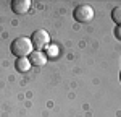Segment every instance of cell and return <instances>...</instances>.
I'll return each instance as SVG.
<instances>
[{"label": "cell", "mask_w": 121, "mask_h": 117, "mask_svg": "<svg viewBox=\"0 0 121 117\" xmlns=\"http://www.w3.org/2000/svg\"><path fill=\"white\" fill-rule=\"evenodd\" d=\"M31 42H32V47H36V50L48 47V42H50V36L48 33L44 29H37L36 33H32L31 36Z\"/></svg>", "instance_id": "3"}, {"label": "cell", "mask_w": 121, "mask_h": 117, "mask_svg": "<svg viewBox=\"0 0 121 117\" xmlns=\"http://www.w3.org/2000/svg\"><path fill=\"white\" fill-rule=\"evenodd\" d=\"M15 68H16V72H19V73H26V72H29V68H31V62H29V58L28 57L16 58V62H15Z\"/></svg>", "instance_id": "6"}, {"label": "cell", "mask_w": 121, "mask_h": 117, "mask_svg": "<svg viewBox=\"0 0 121 117\" xmlns=\"http://www.w3.org/2000/svg\"><path fill=\"white\" fill-rule=\"evenodd\" d=\"M29 62H31V65H36V67H44L47 63V55L42 52V50H32L31 54H29Z\"/></svg>", "instance_id": "5"}, {"label": "cell", "mask_w": 121, "mask_h": 117, "mask_svg": "<svg viewBox=\"0 0 121 117\" xmlns=\"http://www.w3.org/2000/svg\"><path fill=\"white\" fill-rule=\"evenodd\" d=\"M115 38L121 41V26H116V29H115Z\"/></svg>", "instance_id": "8"}, {"label": "cell", "mask_w": 121, "mask_h": 117, "mask_svg": "<svg viewBox=\"0 0 121 117\" xmlns=\"http://www.w3.org/2000/svg\"><path fill=\"white\" fill-rule=\"evenodd\" d=\"M32 50H34V47H32L31 38L19 36V38L13 39V42H11V54H13V55H16L18 58L29 57V54H31Z\"/></svg>", "instance_id": "1"}, {"label": "cell", "mask_w": 121, "mask_h": 117, "mask_svg": "<svg viewBox=\"0 0 121 117\" xmlns=\"http://www.w3.org/2000/svg\"><path fill=\"white\" fill-rule=\"evenodd\" d=\"M112 20L113 23H116V26H121V5L112 10Z\"/></svg>", "instance_id": "7"}, {"label": "cell", "mask_w": 121, "mask_h": 117, "mask_svg": "<svg viewBox=\"0 0 121 117\" xmlns=\"http://www.w3.org/2000/svg\"><path fill=\"white\" fill-rule=\"evenodd\" d=\"M94 8L89 5V3H81L78 5L73 11V18L78 21V23H89L94 20Z\"/></svg>", "instance_id": "2"}, {"label": "cell", "mask_w": 121, "mask_h": 117, "mask_svg": "<svg viewBox=\"0 0 121 117\" xmlns=\"http://www.w3.org/2000/svg\"><path fill=\"white\" fill-rule=\"evenodd\" d=\"M120 81H121V73H120Z\"/></svg>", "instance_id": "9"}, {"label": "cell", "mask_w": 121, "mask_h": 117, "mask_svg": "<svg viewBox=\"0 0 121 117\" xmlns=\"http://www.w3.org/2000/svg\"><path fill=\"white\" fill-rule=\"evenodd\" d=\"M31 8V2L29 0H13L11 2V11L16 15H24Z\"/></svg>", "instance_id": "4"}]
</instances>
